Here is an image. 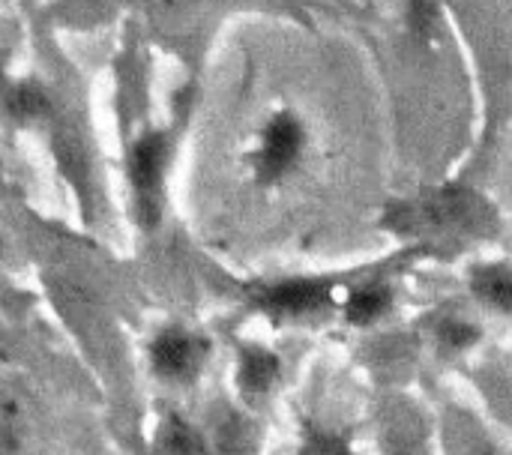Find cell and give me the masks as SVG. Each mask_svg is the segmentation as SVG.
<instances>
[{"label": "cell", "mask_w": 512, "mask_h": 455, "mask_svg": "<svg viewBox=\"0 0 512 455\" xmlns=\"http://www.w3.org/2000/svg\"><path fill=\"white\" fill-rule=\"evenodd\" d=\"M384 225L420 237H486L498 228V210L468 186H444L417 201L390 204Z\"/></svg>", "instance_id": "6da1fadb"}, {"label": "cell", "mask_w": 512, "mask_h": 455, "mask_svg": "<svg viewBox=\"0 0 512 455\" xmlns=\"http://www.w3.org/2000/svg\"><path fill=\"white\" fill-rule=\"evenodd\" d=\"M168 168H171V138L162 129L141 132L126 156V180L129 198L138 228L156 231L165 216V192H168Z\"/></svg>", "instance_id": "7a4b0ae2"}, {"label": "cell", "mask_w": 512, "mask_h": 455, "mask_svg": "<svg viewBox=\"0 0 512 455\" xmlns=\"http://www.w3.org/2000/svg\"><path fill=\"white\" fill-rule=\"evenodd\" d=\"M147 369L150 375L174 390L192 387L210 360V339L186 324H162L147 339Z\"/></svg>", "instance_id": "3957f363"}, {"label": "cell", "mask_w": 512, "mask_h": 455, "mask_svg": "<svg viewBox=\"0 0 512 455\" xmlns=\"http://www.w3.org/2000/svg\"><path fill=\"white\" fill-rule=\"evenodd\" d=\"M306 150V126L294 111H276L261 135H258V147L252 153V168H255V180L270 186L285 180L300 156Z\"/></svg>", "instance_id": "277c9868"}, {"label": "cell", "mask_w": 512, "mask_h": 455, "mask_svg": "<svg viewBox=\"0 0 512 455\" xmlns=\"http://www.w3.org/2000/svg\"><path fill=\"white\" fill-rule=\"evenodd\" d=\"M258 312L273 321H300L318 315L333 306V282L330 279H282L273 285H261L252 294Z\"/></svg>", "instance_id": "5b68a950"}, {"label": "cell", "mask_w": 512, "mask_h": 455, "mask_svg": "<svg viewBox=\"0 0 512 455\" xmlns=\"http://www.w3.org/2000/svg\"><path fill=\"white\" fill-rule=\"evenodd\" d=\"M282 375V363L270 348L261 345H243L237 354V369H234V381L243 399H264L270 396V390L279 384Z\"/></svg>", "instance_id": "8992f818"}, {"label": "cell", "mask_w": 512, "mask_h": 455, "mask_svg": "<svg viewBox=\"0 0 512 455\" xmlns=\"http://www.w3.org/2000/svg\"><path fill=\"white\" fill-rule=\"evenodd\" d=\"M471 291L474 297L498 312L512 315V267L510 264H480L471 270Z\"/></svg>", "instance_id": "52a82bcc"}, {"label": "cell", "mask_w": 512, "mask_h": 455, "mask_svg": "<svg viewBox=\"0 0 512 455\" xmlns=\"http://www.w3.org/2000/svg\"><path fill=\"white\" fill-rule=\"evenodd\" d=\"M393 306V288L387 282H363L351 288L345 300V318L354 327H369L381 321Z\"/></svg>", "instance_id": "ba28073f"}, {"label": "cell", "mask_w": 512, "mask_h": 455, "mask_svg": "<svg viewBox=\"0 0 512 455\" xmlns=\"http://www.w3.org/2000/svg\"><path fill=\"white\" fill-rule=\"evenodd\" d=\"M444 444L447 455H510L504 453L486 432L480 423H474L471 417H456L444 423Z\"/></svg>", "instance_id": "9c48e42d"}, {"label": "cell", "mask_w": 512, "mask_h": 455, "mask_svg": "<svg viewBox=\"0 0 512 455\" xmlns=\"http://www.w3.org/2000/svg\"><path fill=\"white\" fill-rule=\"evenodd\" d=\"M156 450L159 455H210L204 435L177 414L162 420L156 435Z\"/></svg>", "instance_id": "30bf717a"}, {"label": "cell", "mask_w": 512, "mask_h": 455, "mask_svg": "<svg viewBox=\"0 0 512 455\" xmlns=\"http://www.w3.org/2000/svg\"><path fill=\"white\" fill-rule=\"evenodd\" d=\"M435 339L444 351L450 354H462V351H471L477 342H480V327L474 321H465V318H456V315H447L435 324Z\"/></svg>", "instance_id": "8fae6325"}, {"label": "cell", "mask_w": 512, "mask_h": 455, "mask_svg": "<svg viewBox=\"0 0 512 455\" xmlns=\"http://www.w3.org/2000/svg\"><path fill=\"white\" fill-rule=\"evenodd\" d=\"M6 111L9 117H15L18 123H33V120H42L45 111H48V99L39 87L33 84H18L9 90L6 96Z\"/></svg>", "instance_id": "7c38bea8"}, {"label": "cell", "mask_w": 512, "mask_h": 455, "mask_svg": "<svg viewBox=\"0 0 512 455\" xmlns=\"http://www.w3.org/2000/svg\"><path fill=\"white\" fill-rule=\"evenodd\" d=\"M294 455H348V444L333 438V435H321V432H309L303 447Z\"/></svg>", "instance_id": "4fadbf2b"}, {"label": "cell", "mask_w": 512, "mask_h": 455, "mask_svg": "<svg viewBox=\"0 0 512 455\" xmlns=\"http://www.w3.org/2000/svg\"><path fill=\"white\" fill-rule=\"evenodd\" d=\"M405 15L417 33H426L435 21V0H405Z\"/></svg>", "instance_id": "5bb4252c"}, {"label": "cell", "mask_w": 512, "mask_h": 455, "mask_svg": "<svg viewBox=\"0 0 512 455\" xmlns=\"http://www.w3.org/2000/svg\"><path fill=\"white\" fill-rule=\"evenodd\" d=\"M3 252H6V240H3V231H0V261H3Z\"/></svg>", "instance_id": "9a60e30c"}, {"label": "cell", "mask_w": 512, "mask_h": 455, "mask_svg": "<svg viewBox=\"0 0 512 455\" xmlns=\"http://www.w3.org/2000/svg\"><path fill=\"white\" fill-rule=\"evenodd\" d=\"M399 455H405V453H399Z\"/></svg>", "instance_id": "2e32d148"}]
</instances>
